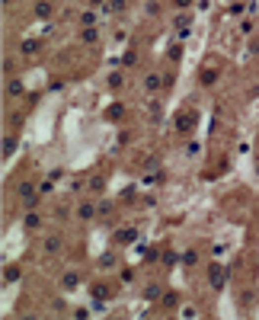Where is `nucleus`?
Returning a JSON list of instances; mask_svg holds the SVG:
<instances>
[{
  "mask_svg": "<svg viewBox=\"0 0 259 320\" xmlns=\"http://www.w3.org/2000/svg\"><path fill=\"white\" fill-rule=\"evenodd\" d=\"M195 125H199V109H179V112H176V119H173V128H176V132H179V135H192L195 132Z\"/></svg>",
  "mask_w": 259,
  "mask_h": 320,
  "instance_id": "f257e3e1",
  "label": "nucleus"
},
{
  "mask_svg": "<svg viewBox=\"0 0 259 320\" xmlns=\"http://www.w3.org/2000/svg\"><path fill=\"white\" fill-rule=\"evenodd\" d=\"M227 275H230V272L224 269L221 263H208V266H205V282H208V288L215 291V295L227 285Z\"/></svg>",
  "mask_w": 259,
  "mask_h": 320,
  "instance_id": "f03ea898",
  "label": "nucleus"
},
{
  "mask_svg": "<svg viewBox=\"0 0 259 320\" xmlns=\"http://www.w3.org/2000/svg\"><path fill=\"white\" fill-rule=\"evenodd\" d=\"M74 218H77V224H93L99 218L96 199H80L77 205H74Z\"/></svg>",
  "mask_w": 259,
  "mask_h": 320,
  "instance_id": "7ed1b4c3",
  "label": "nucleus"
},
{
  "mask_svg": "<svg viewBox=\"0 0 259 320\" xmlns=\"http://www.w3.org/2000/svg\"><path fill=\"white\" fill-rule=\"evenodd\" d=\"M163 87H167L163 71H147V77H144V84H141V90H144V96H157Z\"/></svg>",
  "mask_w": 259,
  "mask_h": 320,
  "instance_id": "20e7f679",
  "label": "nucleus"
},
{
  "mask_svg": "<svg viewBox=\"0 0 259 320\" xmlns=\"http://www.w3.org/2000/svg\"><path fill=\"white\" fill-rule=\"evenodd\" d=\"M42 228H45V215L39 212V208H29V212L23 215V230L26 234H39Z\"/></svg>",
  "mask_w": 259,
  "mask_h": 320,
  "instance_id": "39448f33",
  "label": "nucleus"
},
{
  "mask_svg": "<svg viewBox=\"0 0 259 320\" xmlns=\"http://www.w3.org/2000/svg\"><path fill=\"white\" fill-rule=\"evenodd\" d=\"M61 250H64V234H61V230H51V234H45V240H42V253H45V256H58Z\"/></svg>",
  "mask_w": 259,
  "mask_h": 320,
  "instance_id": "423d86ee",
  "label": "nucleus"
},
{
  "mask_svg": "<svg viewBox=\"0 0 259 320\" xmlns=\"http://www.w3.org/2000/svg\"><path fill=\"white\" fill-rule=\"evenodd\" d=\"M90 298L96 301V308H106V304L112 301V288H109L106 282H93L90 285Z\"/></svg>",
  "mask_w": 259,
  "mask_h": 320,
  "instance_id": "0eeeda50",
  "label": "nucleus"
},
{
  "mask_svg": "<svg viewBox=\"0 0 259 320\" xmlns=\"http://www.w3.org/2000/svg\"><path fill=\"white\" fill-rule=\"evenodd\" d=\"M32 16H36L39 23H48V19H54V3L51 0H36V3H32Z\"/></svg>",
  "mask_w": 259,
  "mask_h": 320,
  "instance_id": "6e6552de",
  "label": "nucleus"
},
{
  "mask_svg": "<svg viewBox=\"0 0 259 320\" xmlns=\"http://www.w3.org/2000/svg\"><path fill=\"white\" fill-rule=\"evenodd\" d=\"M6 96H10V99H19V96H26V84L16 77V74H10V77H6Z\"/></svg>",
  "mask_w": 259,
  "mask_h": 320,
  "instance_id": "1a4fd4ad",
  "label": "nucleus"
},
{
  "mask_svg": "<svg viewBox=\"0 0 259 320\" xmlns=\"http://www.w3.org/2000/svg\"><path fill=\"white\" fill-rule=\"evenodd\" d=\"M19 54H23V58L42 54V39H23V42H19Z\"/></svg>",
  "mask_w": 259,
  "mask_h": 320,
  "instance_id": "9d476101",
  "label": "nucleus"
},
{
  "mask_svg": "<svg viewBox=\"0 0 259 320\" xmlns=\"http://www.w3.org/2000/svg\"><path fill=\"white\" fill-rule=\"evenodd\" d=\"M112 240L119 243V247H122V243H134V240H138V228H134V224H125V228H119V230H115V237H112Z\"/></svg>",
  "mask_w": 259,
  "mask_h": 320,
  "instance_id": "9b49d317",
  "label": "nucleus"
},
{
  "mask_svg": "<svg viewBox=\"0 0 259 320\" xmlns=\"http://www.w3.org/2000/svg\"><path fill=\"white\" fill-rule=\"evenodd\" d=\"M74 288H80V272L67 269L64 275H61V291H74Z\"/></svg>",
  "mask_w": 259,
  "mask_h": 320,
  "instance_id": "f8f14e48",
  "label": "nucleus"
},
{
  "mask_svg": "<svg viewBox=\"0 0 259 320\" xmlns=\"http://www.w3.org/2000/svg\"><path fill=\"white\" fill-rule=\"evenodd\" d=\"M141 298H144L147 304L160 301V298H163V285H160V282H151V285H144V291H141Z\"/></svg>",
  "mask_w": 259,
  "mask_h": 320,
  "instance_id": "ddd939ff",
  "label": "nucleus"
},
{
  "mask_svg": "<svg viewBox=\"0 0 259 320\" xmlns=\"http://www.w3.org/2000/svg\"><path fill=\"white\" fill-rule=\"evenodd\" d=\"M96 266L103 269V272H109V269H115V266H119V253H115V250H106V253H99Z\"/></svg>",
  "mask_w": 259,
  "mask_h": 320,
  "instance_id": "4468645a",
  "label": "nucleus"
},
{
  "mask_svg": "<svg viewBox=\"0 0 259 320\" xmlns=\"http://www.w3.org/2000/svg\"><path fill=\"white\" fill-rule=\"evenodd\" d=\"M179 301H182V295L179 291H163V298H160V304H163V311H179Z\"/></svg>",
  "mask_w": 259,
  "mask_h": 320,
  "instance_id": "2eb2a0df",
  "label": "nucleus"
},
{
  "mask_svg": "<svg viewBox=\"0 0 259 320\" xmlns=\"http://www.w3.org/2000/svg\"><path fill=\"white\" fill-rule=\"evenodd\" d=\"M80 45H99V29L96 26H80Z\"/></svg>",
  "mask_w": 259,
  "mask_h": 320,
  "instance_id": "dca6fc26",
  "label": "nucleus"
},
{
  "mask_svg": "<svg viewBox=\"0 0 259 320\" xmlns=\"http://www.w3.org/2000/svg\"><path fill=\"white\" fill-rule=\"evenodd\" d=\"M103 189H106V176L103 173H93L90 180H86V192L90 195H103Z\"/></svg>",
  "mask_w": 259,
  "mask_h": 320,
  "instance_id": "f3484780",
  "label": "nucleus"
},
{
  "mask_svg": "<svg viewBox=\"0 0 259 320\" xmlns=\"http://www.w3.org/2000/svg\"><path fill=\"white\" fill-rule=\"evenodd\" d=\"M36 192H39V183H36V180H23V183L16 186V199H19V202L29 199V195H36Z\"/></svg>",
  "mask_w": 259,
  "mask_h": 320,
  "instance_id": "a211bd4d",
  "label": "nucleus"
},
{
  "mask_svg": "<svg viewBox=\"0 0 259 320\" xmlns=\"http://www.w3.org/2000/svg\"><path fill=\"white\" fill-rule=\"evenodd\" d=\"M217 77H221V71H217V67H202V71H199V84L202 87H215Z\"/></svg>",
  "mask_w": 259,
  "mask_h": 320,
  "instance_id": "6ab92c4d",
  "label": "nucleus"
},
{
  "mask_svg": "<svg viewBox=\"0 0 259 320\" xmlns=\"http://www.w3.org/2000/svg\"><path fill=\"white\" fill-rule=\"evenodd\" d=\"M179 263H182V266H186V269H195V266H199V263H202L199 250H182V253H179Z\"/></svg>",
  "mask_w": 259,
  "mask_h": 320,
  "instance_id": "aec40b11",
  "label": "nucleus"
},
{
  "mask_svg": "<svg viewBox=\"0 0 259 320\" xmlns=\"http://www.w3.org/2000/svg\"><path fill=\"white\" fill-rule=\"evenodd\" d=\"M103 119H106V122H122V119H125V106H122V103H112V106L103 112Z\"/></svg>",
  "mask_w": 259,
  "mask_h": 320,
  "instance_id": "412c9836",
  "label": "nucleus"
},
{
  "mask_svg": "<svg viewBox=\"0 0 259 320\" xmlns=\"http://www.w3.org/2000/svg\"><path fill=\"white\" fill-rule=\"evenodd\" d=\"M170 26H173V29H186V26H192V13H189V10H179L173 19H170Z\"/></svg>",
  "mask_w": 259,
  "mask_h": 320,
  "instance_id": "4be33fe9",
  "label": "nucleus"
},
{
  "mask_svg": "<svg viewBox=\"0 0 259 320\" xmlns=\"http://www.w3.org/2000/svg\"><path fill=\"white\" fill-rule=\"evenodd\" d=\"M16 147H19L16 132H13V135H3V160H10L13 154H16Z\"/></svg>",
  "mask_w": 259,
  "mask_h": 320,
  "instance_id": "5701e85b",
  "label": "nucleus"
},
{
  "mask_svg": "<svg viewBox=\"0 0 259 320\" xmlns=\"http://www.w3.org/2000/svg\"><path fill=\"white\" fill-rule=\"evenodd\" d=\"M19 275H23V269H19L16 263L3 266V285H13V282H19Z\"/></svg>",
  "mask_w": 259,
  "mask_h": 320,
  "instance_id": "b1692460",
  "label": "nucleus"
},
{
  "mask_svg": "<svg viewBox=\"0 0 259 320\" xmlns=\"http://www.w3.org/2000/svg\"><path fill=\"white\" fill-rule=\"evenodd\" d=\"M96 208H99V218H96V221H106V218L112 215L115 202H112V199H96Z\"/></svg>",
  "mask_w": 259,
  "mask_h": 320,
  "instance_id": "393cba45",
  "label": "nucleus"
},
{
  "mask_svg": "<svg viewBox=\"0 0 259 320\" xmlns=\"http://www.w3.org/2000/svg\"><path fill=\"white\" fill-rule=\"evenodd\" d=\"M77 23H80V26H96V23H99L96 10H80V13H77Z\"/></svg>",
  "mask_w": 259,
  "mask_h": 320,
  "instance_id": "a878e982",
  "label": "nucleus"
},
{
  "mask_svg": "<svg viewBox=\"0 0 259 320\" xmlns=\"http://www.w3.org/2000/svg\"><path fill=\"white\" fill-rule=\"evenodd\" d=\"M167 61H173V64H179V61H182V42H179V39L167 48Z\"/></svg>",
  "mask_w": 259,
  "mask_h": 320,
  "instance_id": "bb28decb",
  "label": "nucleus"
},
{
  "mask_svg": "<svg viewBox=\"0 0 259 320\" xmlns=\"http://www.w3.org/2000/svg\"><path fill=\"white\" fill-rule=\"evenodd\" d=\"M106 84H109V90H119V87L125 84V74H122V71H112V74H109V80H106Z\"/></svg>",
  "mask_w": 259,
  "mask_h": 320,
  "instance_id": "cd10ccee",
  "label": "nucleus"
},
{
  "mask_svg": "<svg viewBox=\"0 0 259 320\" xmlns=\"http://www.w3.org/2000/svg\"><path fill=\"white\" fill-rule=\"evenodd\" d=\"M42 199H45V195H42V192H36V195H29V199H23L19 205H23L26 212H29V208H39V205H42Z\"/></svg>",
  "mask_w": 259,
  "mask_h": 320,
  "instance_id": "c85d7f7f",
  "label": "nucleus"
},
{
  "mask_svg": "<svg viewBox=\"0 0 259 320\" xmlns=\"http://www.w3.org/2000/svg\"><path fill=\"white\" fill-rule=\"evenodd\" d=\"M67 215H74V205H71V202H64V205H58V208H54V218H58V221H64Z\"/></svg>",
  "mask_w": 259,
  "mask_h": 320,
  "instance_id": "c756f323",
  "label": "nucleus"
},
{
  "mask_svg": "<svg viewBox=\"0 0 259 320\" xmlns=\"http://www.w3.org/2000/svg\"><path fill=\"white\" fill-rule=\"evenodd\" d=\"M23 119H26V112H13L10 115V128H13V132H19V128H23Z\"/></svg>",
  "mask_w": 259,
  "mask_h": 320,
  "instance_id": "7c9ffc66",
  "label": "nucleus"
},
{
  "mask_svg": "<svg viewBox=\"0 0 259 320\" xmlns=\"http://www.w3.org/2000/svg\"><path fill=\"white\" fill-rule=\"evenodd\" d=\"M39 192H42V195H51V192H54V180H51V176L39 183Z\"/></svg>",
  "mask_w": 259,
  "mask_h": 320,
  "instance_id": "2f4dec72",
  "label": "nucleus"
},
{
  "mask_svg": "<svg viewBox=\"0 0 259 320\" xmlns=\"http://www.w3.org/2000/svg\"><path fill=\"white\" fill-rule=\"evenodd\" d=\"M138 64V51H125V58H122V67H134Z\"/></svg>",
  "mask_w": 259,
  "mask_h": 320,
  "instance_id": "473e14b6",
  "label": "nucleus"
},
{
  "mask_svg": "<svg viewBox=\"0 0 259 320\" xmlns=\"http://www.w3.org/2000/svg\"><path fill=\"white\" fill-rule=\"evenodd\" d=\"M119 278H122L125 285H131V282H134V269H131V266H125V269L119 272Z\"/></svg>",
  "mask_w": 259,
  "mask_h": 320,
  "instance_id": "72a5a7b5",
  "label": "nucleus"
},
{
  "mask_svg": "<svg viewBox=\"0 0 259 320\" xmlns=\"http://www.w3.org/2000/svg\"><path fill=\"white\" fill-rule=\"evenodd\" d=\"M134 192H138V189H134V186H128L125 192H122V202H125V205H131V202H134Z\"/></svg>",
  "mask_w": 259,
  "mask_h": 320,
  "instance_id": "f704fd0d",
  "label": "nucleus"
},
{
  "mask_svg": "<svg viewBox=\"0 0 259 320\" xmlns=\"http://www.w3.org/2000/svg\"><path fill=\"white\" fill-rule=\"evenodd\" d=\"M179 317H199V308H192V304H186V308H179Z\"/></svg>",
  "mask_w": 259,
  "mask_h": 320,
  "instance_id": "c9c22d12",
  "label": "nucleus"
},
{
  "mask_svg": "<svg viewBox=\"0 0 259 320\" xmlns=\"http://www.w3.org/2000/svg\"><path fill=\"white\" fill-rule=\"evenodd\" d=\"M173 263H179V256H176L173 250H167V253H163V266H173Z\"/></svg>",
  "mask_w": 259,
  "mask_h": 320,
  "instance_id": "e433bc0d",
  "label": "nucleus"
},
{
  "mask_svg": "<svg viewBox=\"0 0 259 320\" xmlns=\"http://www.w3.org/2000/svg\"><path fill=\"white\" fill-rule=\"evenodd\" d=\"M199 141H192V144H186V157H199Z\"/></svg>",
  "mask_w": 259,
  "mask_h": 320,
  "instance_id": "4c0bfd02",
  "label": "nucleus"
},
{
  "mask_svg": "<svg viewBox=\"0 0 259 320\" xmlns=\"http://www.w3.org/2000/svg\"><path fill=\"white\" fill-rule=\"evenodd\" d=\"M147 16H160V3H157V0H151V3H147Z\"/></svg>",
  "mask_w": 259,
  "mask_h": 320,
  "instance_id": "58836bf2",
  "label": "nucleus"
},
{
  "mask_svg": "<svg viewBox=\"0 0 259 320\" xmlns=\"http://www.w3.org/2000/svg\"><path fill=\"white\" fill-rule=\"evenodd\" d=\"M64 311H67V301H61V298H58V301L51 304V314H64Z\"/></svg>",
  "mask_w": 259,
  "mask_h": 320,
  "instance_id": "ea45409f",
  "label": "nucleus"
},
{
  "mask_svg": "<svg viewBox=\"0 0 259 320\" xmlns=\"http://www.w3.org/2000/svg\"><path fill=\"white\" fill-rule=\"evenodd\" d=\"M64 80H51V84H48V93H61V90H64Z\"/></svg>",
  "mask_w": 259,
  "mask_h": 320,
  "instance_id": "a19ab883",
  "label": "nucleus"
},
{
  "mask_svg": "<svg viewBox=\"0 0 259 320\" xmlns=\"http://www.w3.org/2000/svg\"><path fill=\"white\" fill-rule=\"evenodd\" d=\"M42 99V93H26V106H36Z\"/></svg>",
  "mask_w": 259,
  "mask_h": 320,
  "instance_id": "79ce46f5",
  "label": "nucleus"
},
{
  "mask_svg": "<svg viewBox=\"0 0 259 320\" xmlns=\"http://www.w3.org/2000/svg\"><path fill=\"white\" fill-rule=\"evenodd\" d=\"M192 3H195V0H173V6H176V10H189Z\"/></svg>",
  "mask_w": 259,
  "mask_h": 320,
  "instance_id": "37998d69",
  "label": "nucleus"
},
{
  "mask_svg": "<svg viewBox=\"0 0 259 320\" xmlns=\"http://www.w3.org/2000/svg\"><path fill=\"white\" fill-rule=\"evenodd\" d=\"M48 176H51L54 183H58V180H64V170H61V167H54V170H48Z\"/></svg>",
  "mask_w": 259,
  "mask_h": 320,
  "instance_id": "c03bdc74",
  "label": "nucleus"
},
{
  "mask_svg": "<svg viewBox=\"0 0 259 320\" xmlns=\"http://www.w3.org/2000/svg\"><path fill=\"white\" fill-rule=\"evenodd\" d=\"M240 32H247V36H250V32H253V19H243V23H240Z\"/></svg>",
  "mask_w": 259,
  "mask_h": 320,
  "instance_id": "a18cd8bd",
  "label": "nucleus"
},
{
  "mask_svg": "<svg viewBox=\"0 0 259 320\" xmlns=\"http://www.w3.org/2000/svg\"><path fill=\"white\" fill-rule=\"evenodd\" d=\"M189 32H192V26H186V29H176V39L182 42V39H189Z\"/></svg>",
  "mask_w": 259,
  "mask_h": 320,
  "instance_id": "49530a36",
  "label": "nucleus"
},
{
  "mask_svg": "<svg viewBox=\"0 0 259 320\" xmlns=\"http://www.w3.org/2000/svg\"><path fill=\"white\" fill-rule=\"evenodd\" d=\"M74 317H77V320H86V317H90V311H86V308H77V311H74Z\"/></svg>",
  "mask_w": 259,
  "mask_h": 320,
  "instance_id": "de8ad7c7",
  "label": "nucleus"
},
{
  "mask_svg": "<svg viewBox=\"0 0 259 320\" xmlns=\"http://www.w3.org/2000/svg\"><path fill=\"white\" fill-rule=\"evenodd\" d=\"M250 54H259V42H250V48H247Z\"/></svg>",
  "mask_w": 259,
  "mask_h": 320,
  "instance_id": "09e8293b",
  "label": "nucleus"
},
{
  "mask_svg": "<svg viewBox=\"0 0 259 320\" xmlns=\"http://www.w3.org/2000/svg\"><path fill=\"white\" fill-rule=\"evenodd\" d=\"M90 3H93V6H99V3H103V0H90Z\"/></svg>",
  "mask_w": 259,
  "mask_h": 320,
  "instance_id": "8fccbe9b",
  "label": "nucleus"
},
{
  "mask_svg": "<svg viewBox=\"0 0 259 320\" xmlns=\"http://www.w3.org/2000/svg\"><path fill=\"white\" fill-rule=\"evenodd\" d=\"M256 173H259V160H256Z\"/></svg>",
  "mask_w": 259,
  "mask_h": 320,
  "instance_id": "3c124183",
  "label": "nucleus"
},
{
  "mask_svg": "<svg viewBox=\"0 0 259 320\" xmlns=\"http://www.w3.org/2000/svg\"><path fill=\"white\" fill-rule=\"evenodd\" d=\"M71 3H80V0H71Z\"/></svg>",
  "mask_w": 259,
  "mask_h": 320,
  "instance_id": "603ef678",
  "label": "nucleus"
}]
</instances>
